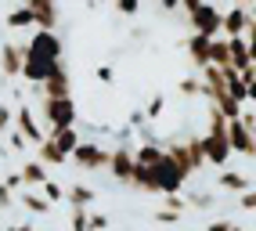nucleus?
Listing matches in <instances>:
<instances>
[{"label":"nucleus","instance_id":"nucleus-1","mask_svg":"<svg viewBox=\"0 0 256 231\" xmlns=\"http://www.w3.org/2000/svg\"><path fill=\"white\" fill-rule=\"evenodd\" d=\"M36 90V87H32ZM36 112L44 120V134H50V130H65V126H76L80 123V105L76 98H44L36 90Z\"/></svg>","mask_w":256,"mask_h":231},{"label":"nucleus","instance_id":"nucleus-2","mask_svg":"<svg viewBox=\"0 0 256 231\" xmlns=\"http://www.w3.org/2000/svg\"><path fill=\"white\" fill-rule=\"evenodd\" d=\"M108 159H112V144H101L98 138H83L80 148L69 156V162L83 174H101L108 170Z\"/></svg>","mask_w":256,"mask_h":231},{"label":"nucleus","instance_id":"nucleus-3","mask_svg":"<svg viewBox=\"0 0 256 231\" xmlns=\"http://www.w3.org/2000/svg\"><path fill=\"white\" fill-rule=\"evenodd\" d=\"M29 58H47V62H62L65 54V40L58 36V29H32V36L26 44Z\"/></svg>","mask_w":256,"mask_h":231},{"label":"nucleus","instance_id":"nucleus-4","mask_svg":"<svg viewBox=\"0 0 256 231\" xmlns=\"http://www.w3.org/2000/svg\"><path fill=\"white\" fill-rule=\"evenodd\" d=\"M188 26H192V32H198V36L216 40L220 32H224V11H220L213 0H206L195 14H188Z\"/></svg>","mask_w":256,"mask_h":231},{"label":"nucleus","instance_id":"nucleus-5","mask_svg":"<svg viewBox=\"0 0 256 231\" xmlns=\"http://www.w3.org/2000/svg\"><path fill=\"white\" fill-rule=\"evenodd\" d=\"M152 177H156V192L162 195V199H166V195H180V192H184V184H188L184 170L177 166L174 159H170V152L162 156L159 166H152Z\"/></svg>","mask_w":256,"mask_h":231},{"label":"nucleus","instance_id":"nucleus-6","mask_svg":"<svg viewBox=\"0 0 256 231\" xmlns=\"http://www.w3.org/2000/svg\"><path fill=\"white\" fill-rule=\"evenodd\" d=\"M134 141H112V159H108V174L119 188L130 184V174H134Z\"/></svg>","mask_w":256,"mask_h":231},{"label":"nucleus","instance_id":"nucleus-7","mask_svg":"<svg viewBox=\"0 0 256 231\" xmlns=\"http://www.w3.org/2000/svg\"><path fill=\"white\" fill-rule=\"evenodd\" d=\"M202 152H206V162L210 166H216V170H228V162H231V141H228V134H202Z\"/></svg>","mask_w":256,"mask_h":231},{"label":"nucleus","instance_id":"nucleus-8","mask_svg":"<svg viewBox=\"0 0 256 231\" xmlns=\"http://www.w3.org/2000/svg\"><path fill=\"white\" fill-rule=\"evenodd\" d=\"M228 141H231V152H234V156L256 159V138H252V130H249L242 120H231V123H228Z\"/></svg>","mask_w":256,"mask_h":231},{"label":"nucleus","instance_id":"nucleus-9","mask_svg":"<svg viewBox=\"0 0 256 231\" xmlns=\"http://www.w3.org/2000/svg\"><path fill=\"white\" fill-rule=\"evenodd\" d=\"M58 65H62V62H47V58H29V54H26V62H22V76H18V80H26L29 87H44L47 80L58 72Z\"/></svg>","mask_w":256,"mask_h":231},{"label":"nucleus","instance_id":"nucleus-10","mask_svg":"<svg viewBox=\"0 0 256 231\" xmlns=\"http://www.w3.org/2000/svg\"><path fill=\"white\" fill-rule=\"evenodd\" d=\"M249 22H252V14H249V8L246 4H234L224 11V32H220V36L224 40H234V36H246L249 32Z\"/></svg>","mask_w":256,"mask_h":231},{"label":"nucleus","instance_id":"nucleus-11","mask_svg":"<svg viewBox=\"0 0 256 231\" xmlns=\"http://www.w3.org/2000/svg\"><path fill=\"white\" fill-rule=\"evenodd\" d=\"M14 130H22L26 141L36 148L47 134H44V126H40V116L32 112V105H18V112H14Z\"/></svg>","mask_w":256,"mask_h":231},{"label":"nucleus","instance_id":"nucleus-12","mask_svg":"<svg viewBox=\"0 0 256 231\" xmlns=\"http://www.w3.org/2000/svg\"><path fill=\"white\" fill-rule=\"evenodd\" d=\"M22 62H26V44H11V40L0 44V72L8 80L22 76Z\"/></svg>","mask_w":256,"mask_h":231},{"label":"nucleus","instance_id":"nucleus-13","mask_svg":"<svg viewBox=\"0 0 256 231\" xmlns=\"http://www.w3.org/2000/svg\"><path fill=\"white\" fill-rule=\"evenodd\" d=\"M249 188H256V180L249 177V174H242V170H220L216 174V192H228V195H234V199H238V195H246Z\"/></svg>","mask_w":256,"mask_h":231},{"label":"nucleus","instance_id":"nucleus-14","mask_svg":"<svg viewBox=\"0 0 256 231\" xmlns=\"http://www.w3.org/2000/svg\"><path fill=\"white\" fill-rule=\"evenodd\" d=\"M32 11V22L36 29H58V0H22Z\"/></svg>","mask_w":256,"mask_h":231},{"label":"nucleus","instance_id":"nucleus-15","mask_svg":"<svg viewBox=\"0 0 256 231\" xmlns=\"http://www.w3.org/2000/svg\"><path fill=\"white\" fill-rule=\"evenodd\" d=\"M36 90H40L44 98H72V72L65 69V62L58 65V72L50 76L44 87H36Z\"/></svg>","mask_w":256,"mask_h":231},{"label":"nucleus","instance_id":"nucleus-16","mask_svg":"<svg viewBox=\"0 0 256 231\" xmlns=\"http://www.w3.org/2000/svg\"><path fill=\"white\" fill-rule=\"evenodd\" d=\"M210 44H213V40L198 36V32H188V36L180 40V47L188 51V58L195 62V69H198V72H202V69H206V65H210Z\"/></svg>","mask_w":256,"mask_h":231},{"label":"nucleus","instance_id":"nucleus-17","mask_svg":"<svg viewBox=\"0 0 256 231\" xmlns=\"http://www.w3.org/2000/svg\"><path fill=\"white\" fill-rule=\"evenodd\" d=\"M162 156H166V148H162V141H138L134 144V162L138 166H159L162 162Z\"/></svg>","mask_w":256,"mask_h":231},{"label":"nucleus","instance_id":"nucleus-18","mask_svg":"<svg viewBox=\"0 0 256 231\" xmlns=\"http://www.w3.org/2000/svg\"><path fill=\"white\" fill-rule=\"evenodd\" d=\"M36 159L44 162L47 170H62L65 162H69V156H65V152H62V148H58L54 141H50V138H44V141L36 144Z\"/></svg>","mask_w":256,"mask_h":231},{"label":"nucleus","instance_id":"nucleus-19","mask_svg":"<svg viewBox=\"0 0 256 231\" xmlns=\"http://www.w3.org/2000/svg\"><path fill=\"white\" fill-rule=\"evenodd\" d=\"M18 206L29 213V217H47V213H50V202L44 199L36 188H22L18 192Z\"/></svg>","mask_w":256,"mask_h":231},{"label":"nucleus","instance_id":"nucleus-20","mask_svg":"<svg viewBox=\"0 0 256 231\" xmlns=\"http://www.w3.org/2000/svg\"><path fill=\"white\" fill-rule=\"evenodd\" d=\"M65 202H69V206H83V210H90V206L98 202V192H94L90 184H80V180H76V184L65 188Z\"/></svg>","mask_w":256,"mask_h":231},{"label":"nucleus","instance_id":"nucleus-21","mask_svg":"<svg viewBox=\"0 0 256 231\" xmlns=\"http://www.w3.org/2000/svg\"><path fill=\"white\" fill-rule=\"evenodd\" d=\"M50 141H54L58 148H62V152L65 156H72L76 152V148H80V141H83V134H80V130L76 126H65V130H50V134H47Z\"/></svg>","mask_w":256,"mask_h":231},{"label":"nucleus","instance_id":"nucleus-22","mask_svg":"<svg viewBox=\"0 0 256 231\" xmlns=\"http://www.w3.org/2000/svg\"><path fill=\"white\" fill-rule=\"evenodd\" d=\"M18 174H22V180H26V188H44V180L50 177V174H47V166H44L40 159H29Z\"/></svg>","mask_w":256,"mask_h":231},{"label":"nucleus","instance_id":"nucleus-23","mask_svg":"<svg viewBox=\"0 0 256 231\" xmlns=\"http://www.w3.org/2000/svg\"><path fill=\"white\" fill-rule=\"evenodd\" d=\"M4 26H8V29H36V22H32V11H29L26 4L11 8L8 18H4Z\"/></svg>","mask_w":256,"mask_h":231},{"label":"nucleus","instance_id":"nucleus-24","mask_svg":"<svg viewBox=\"0 0 256 231\" xmlns=\"http://www.w3.org/2000/svg\"><path fill=\"white\" fill-rule=\"evenodd\" d=\"M210 65H216V69H231V47L224 36H216L210 44Z\"/></svg>","mask_w":256,"mask_h":231},{"label":"nucleus","instance_id":"nucleus-25","mask_svg":"<svg viewBox=\"0 0 256 231\" xmlns=\"http://www.w3.org/2000/svg\"><path fill=\"white\" fill-rule=\"evenodd\" d=\"M184 144H188V152H192V166H195V174H202V170L210 166V162H206V152H202V134H188Z\"/></svg>","mask_w":256,"mask_h":231},{"label":"nucleus","instance_id":"nucleus-26","mask_svg":"<svg viewBox=\"0 0 256 231\" xmlns=\"http://www.w3.org/2000/svg\"><path fill=\"white\" fill-rule=\"evenodd\" d=\"M188 210H213V202H216V195L210 192V188H202V192H188Z\"/></svg>","mask_w":256,"mask_h":231},{"label":"nucleus","instance_id":"nucleus-27","mask_svg":"<svg viewBox=\"0 0 256 231\" xmlns=\"http://www.w3.org/2000/svg\"><path fill=\"white\" fill-rule=\"evenodd\" d=\"M177 94L180 98H202V76H180L177 80Z\"/></svg>","mask_w":256,"mask_h":231},{"label":"nucleus","instance_id":"nucleus-28","mask_svg":"<svg viewBox=\"0 0 256 231\" xmlns=\"http://www.w3.org/2000/svg\"><path fill=\"white\" fill-rule=\"evenodd\" d=\"M90 210L83 206H69V231H90Z\"/></svg>","mask_w":256,"mask_h":231},{"label":"nucleus","instance_id":"nucleus-29","mask_svg":"<svg viewBox=\"0 0 256 231\" xmlns=\"http://www.w3.org/2000/svg\"><path fill=\"white\" fill-rule=\"evenodd\" d=\"M40 195H44V199H47L50 206H54V202H65V188L58 184L54 177H47V180H44V188H40Z\"/></svg>","mask_w":256,"mask_h":231},{"label":"nucleus","instance_id":"nucleus-30","mask_svg":"<svg viewBox=\"0 0 256 231\" xmlns=\"http://www.w3.org/2000/svg\"><path fill=\"white\" fill-rule=\"evenodd\" d=\"M162 112H166V94H152V102L144 105V116H148V123H156Z\"/></svg>","mask_w":256,"mask_h":231},{"label":"nucleus","instance_id":"nucleus-31","mask_svg":"<svg viewBox=\"0 0 256 231\" xmlns=\"http://www.w3.org/2000/svg\"><path fill=\"white\" fill-rule=\"evenodd\" d=\"M180 217H184V213L166 210V206H159V210H156V224H159V228H174V224H180Z\"/></svg>","mask_w":256,"mask_h":231},{"label":"nucleus","instance_id":"nucleus-32","mask_svg":"<svg viewBox=\"0 0 256 231\" xmlns=\"http://www.w3.org/2000/svg\"><path fill=\"white\" fill-rule=\"evenodd\" d=\"M4 138H8V148H11V152H26V148H29V141H26V134H22V130H14V126L8 130V134H4Z\"/></svg>","mask_w":256,"mask_h":231},{"label":"nucleus","instance_id":"nucleus-33","mask_svg":"<svg viewBox=\"0 0 256 231\" xmlns=\"http://www.w3.org/2000/svg\"><path fill=\"white\" fill-rule=\"evenodd\" d=\"M112 8H116L119 14H126V18H134V14L141 11V0H112Z\"/></svg>","mask_w":256,"mask_h":231},{"label":"nucleus","instance_id":"nucleus-34","mask_svg":"<svg viewBox=\"0 0 256 231\" xmlns=\"http://www.w3.org/2000/svg\"><path fill=\"white\" fill-rule=\"evenodd\" d=\"M126 126H130V130H141V126H148V116H144V108H130V112H126Z\"/></svg>","mask_w":256,"mask_h":231},{"label":"nucleus","instance_id":"nucleus-35","mask_svg":"<svg viewBox=\"0 0 256 231\" xmlns=\"http://www.w3.org/2000/svg\"><path fill=\"white\" fill-rule=\"evenodd\" d=\"M238 210H242V213H256V188H249L246 195H238Z\"/></svg>","mask_w":256,"mask_h":231},{"label":"nucleus","instance_id":"nucleus-36","mask_svg":"<svg viewBox=\"0 0 256 231\" xmlns=\"http://www.w3.org/2000/svg\"><path fill=\"white\" fill-rule=\"evenodd\" d=\"M87 220H90V231H108V224H112L105 213H98V210H90V217H87Z\"/></svg>","mask_w":256,"mask_h":231},{"label":"nucleus","instance_id":"nucleus-37","mask_svg":"<svg viewBox=\"0 0 256 231\" xmlns=\"http://www.w3.org/2000/svg\"><path fill=\"white\" fill-rule=\"evenodd\" d=\"M11 126H14V112H11L4 102H0V134H8Z\"/></svg>","mask_w":256,"mask_h":231},{"label":"nucleus","instance_id":"nucleus-38","mask_svg":"<svg viewBox=\"0 0 256 231\" xmlns=\"http://www.w3.org/2000/svg\"><path fill=\"white\" fill-rule=\"evenodd\" d=\"M0 184H4V188H11L14 195H18V192L26 188V180H22V174H4V180H0Z\"/></svg>","mask_w":256,"mask_h":231},{"label":"nucleus","instance_id":"nucleus-39","mask_svg":"<svg viewBox=\"0 0 256 231\" xmlns=\"http://www.w3.org/2000/svg\"><path fill=\"white\" fill-rule=\"evenodd\" d=\"M159 206H166V210H177V213H184V210H188V202H184V195H166V199H162Z\"/></svg>","mask_w":256,"mask_h":231},{"label":"nucleus","instance_id":"nucleus-40","mask_svg":"<svg viewBox=\"0 0 256 231\" xmlns=\"http://www.w3.org/2000/svg\"><path fill=\"white\" fill-rule=\"evenodd\" d=\"M94 80H98V84H116L112 65H98V69H94Z\"/></svg>","mask_w":256,"mask_h":231},{"label":"nucleus","instance_id":"nucleus-41","mask_svg":"<svg viewBox=\"0 0 256 231\" xmlns=\"http://www.w3.org/2000/svg\"><path fill=\"white\" fill-rule=\"evenodd\" d=\"M231 228H234V220H231V217H216V220H210V224H206V231H231Z\"/></svg>","mask_w":256,"mask_h":231},{"label":"nucleus","instance_id":"nucleus-42","mask_svg":"<svg viewBox=\"0 0 256 231\" xmlns=\"http://www.w3.org/2000/svg\"><path fill=\"white\" fill-rule=\"evenodd\" d=\"M202 4H206V0H180V8H184V14H195Z\"/></svg>","mask_w":256,"mask_h":231},{"label":"nucleus","instance_id":"nucleus-43","mask_svg":"<svg viewBox=\"0 0 256 231\" xmlns=\"http://www.w3.org/2000/svg\"><path fill=\"white\" fill-rule=\"evenodd\" d=\"M4 231H36V228H32V224H29V220H22V224H8V228H4Z\"/></svg>","mask_w":256,"mask_h":231},{"label":"nucleus","instance_id":"nucleus-44","mask_svg":"<svg viewBox=\"0 0 256 231\" xmlns=\"http://www.w3.org/2000/svg\"><path fill=\"white\" fill-rule=\"evenodd\" d=\"M159 8H162V11H177L180 0H159Z\"/></svg>","mask_w":256,"mask_h":231},{"label":"nucleus","instance_id":"nucleus-45","mask_svg":"<svg viewBox=\"0 0 256 231\" xmlns=\"http://www.w3.org/2000/svg\"><path fill=\"white\" fill-rule=\"evenodd\" d=\"M249 105H256V80L249 84Z\"/></svg>","mask_w":256,"mask_h":231},{"label":"nucleus","instance_id":"nucleus-46","mask_svg":"<svg viewBox=\"0 0 256 231\" xmlns=\"http://www.w3.org/2000/svg\"><path fill=\"white\" fill-rule=\"evenodd\" d=\"M249 58H252V65H256V40H249Z\"/></svg>","mask_w":256,"mask_h":231},{"label":"nucleus","instance_id":"nucleus-47","mask_svg":"<svg viewBox=\"0 0 256 231\" xmlns=\"http://www.w3.org/2000/svg\"><path fill=\"white\" fill-rule=\"evenodd\" d=\"M252 138H256V126H252Z\"/></svg>","mask_w":256,"mask_h":231},{"label":"nucleus","instance_id":"nucleus-48","mask_svg":"<svg viewBox=\"0 0 256 231\" xmlns=\"http://www.w3.org/2000/svg\"><path fill=\"white\" fill-rule=\"evenodd\" d=\"M159 231H170V228H159Z\"/></svg>","mask_w":256,"mask_h":231},{"label":"nucleus","instance_id":"nucleus-49","mask_svg":"<svg viewBox=\"0 0 256 231\" xmlns=\"http://www.w3.org/2000/svg\"><path fill=\"white\" fill-rule=\"evenodd\" d=\"M0 231H4V224H0Z\"/></svg>","mask_w":256,"mask_h":231}]
</instances>
